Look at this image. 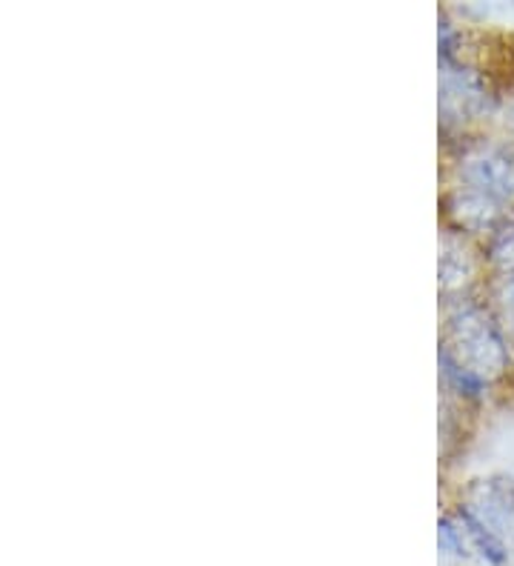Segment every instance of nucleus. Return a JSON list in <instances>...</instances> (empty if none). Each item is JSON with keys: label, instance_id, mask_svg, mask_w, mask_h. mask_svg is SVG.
Returning a JSON list of instances; mask_svg holds the SVG:
<instances>
[{"label": "nucleus", "instance_id": "nucleus-3", "mask_svg": "<svg viewBox=\"0 0 514 566\" xmlns=\"http://www.w3.org/2000/svg\"><path fill=\"white\" fill-rule=\"evenodd\" d=\"M440 549L449 555H466V541H463V532L452 524V521H440Z\"/></svg>", "mask_w": 514, "mask_h": 566}, {"label": "nucleus", "instance_id": "nucleus-1", "mask_svg": "<svg viewBox=\"0 0 514 566\" xmlns=\"http://www.w3.org/2000/svg\"><path fill=\"white\" fill-rule=\"evenodd\" d=\"M474 180L478 187L497 198H512L514 195V155L492 153L474 160Z\"/></svg>", "mask_w": 514, "mask_h": 566}, {"label": "nucleus", "instance_id": "nucleus-4", "mask_svg": "<svg viewBox=\"0 0 514 566\" xmlns=\"http://www.w3.org/2000/svg\"><path fill=\"white\" fill-rule=\"evenodd\" d=\"M503 312H506V326L514 329V281H506V295H503Z\"/></svg>", "mask_w": 514, "mask_h": 566}, {"label": "nucleus", "instance_id": "nucleus-2", "mask_svg": "<svg viewBox=\"0 0 514 566\" xmlns=\"http://www.w3.org/2000/svg\"><path fill=\"white\" fill-rule=\"evenodd\" d=\"M460 521H463V530H466V535L472 538V544H474V549L480 553V558L492 566L506 564V558H508L506 544H503V541L494 535V530H489L483 521L474 518L469 510H460Z\"/></svg>", "mask_w": 514, "mask_h": 566}]
</instances>
